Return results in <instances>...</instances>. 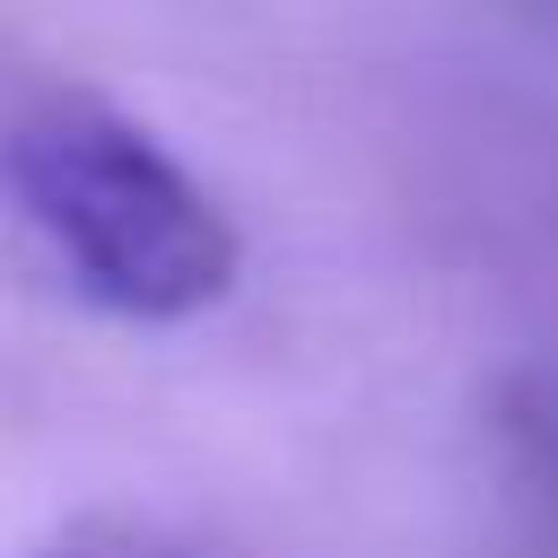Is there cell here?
<instances>
[{"instance_id":"obj_2","label":"cell","mask_w":558,"mask_h":558,"mask_svg":"<svg viewBox=\"0 0 558 558\" xmlns=\"http://www.w3.org/2000/svg\"><path fill=\"white\" fill-rule=\"evenodd\" d=\"M26 558H192V549L166 541L157 523H131V514H78V523L44 532Z\"/></svg>"},{"instance_id":"obj_1","label":"cell","mask_w":558,"mask_h":558,"mask_svg":"<svg viewBox=\"0 0 558 558\" xmlns=\"http://www.w3.org/2000/svg\"><path fill=\"white\" fill-rule=\"evenodd\" d=\"M0 201L44 235L70 288L131 323H183L235 288V227L209 183L122 105L35 78L0 105Z\"/></svg>"}]
</instances>
